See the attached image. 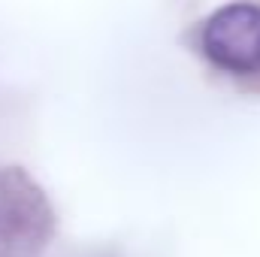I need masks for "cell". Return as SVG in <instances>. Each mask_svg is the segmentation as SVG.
I'll return each mask as SVG.
<instances>
[{"label":"cell","mask_w":260,"mask_h":257,"mask_svg":"<svg viewBox=\"0 0 260 257\" xmlns=\"http://www.w3.org/2000/svg\"><path fill=\"white\" fill-rule=\"evenodd\" d=\"M203 49L209 61L230 73L260 70V6L230 3L218 9L206 21Z\"/></svg>","instance_id":"obj_1"}]
</instances>
